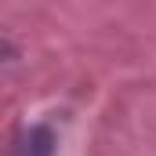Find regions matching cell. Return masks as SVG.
Instances as JSON below:
<instances>
[{
	"label": "cell",
	"mask_w": 156,
	"mask_h": 156,
	"mask_svg": "<svg viewBox=\"0 0 156 156\" xmlns=\"http://www.w3.org/2000/svg\"><path fill=\"white\" fill-rule=\"evenodd\" d=\"M0 55H4V44H0Z\"/></svg>",
	"instance_id": "cell-1"
}]
</instances>
